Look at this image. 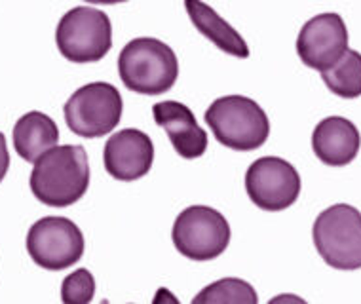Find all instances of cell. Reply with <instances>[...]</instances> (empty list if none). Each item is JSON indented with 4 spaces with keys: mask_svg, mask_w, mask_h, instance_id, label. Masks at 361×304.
<instances>
[{
    "mask_svg": "<svg viewBox=\"0 0 361 304\" xmlns=\"http://www.w3.org/2000/svg\"><path fill=\"white\" fill-rule=\"evenodd\" d=\"M118 75L130 92L160 95L169 92L179 76V61L168 44L152 37L133 38L118 56Z\"/></svg>",
    "mask_w": 361,
    "mask_h": 304,
    "instance_id": "cell-2",
    "label": "cell"
},
{
    "mask_svg": "<svg viewBox=\"0 0 361 304\" xmlns=\"http://www.w3.org/2000/svg\"><path fill=\"white\" fill-rule=\"evenodd\" d=\"M63 112L75 135L97 139L109 135L120 124L124 101L118 90L109 82H92L71 95Z\"/></svg>",
    "mask_w": 361,
    "mask_h": 304,
    "instance_id": "cell-7",
    "label": "cell"
},
{
    "mask_svg": "<svg viewBox=\"0 0 361 304\" xmlns=\"http://www.w3.org/2000/svg\"><path fill=\"white\" fill-rule=\"evenodd\" d=\"M361 135L354 122L343 116L324 118L312 133V149L325 166L344 168L360 152Z\"/></svg>",
    "mask_w": 361,
    "mask_h": 304,
    "instance_id": "cell-13",
    "label": "cell"
},
{
    "mask_svg": "<svg viewBox=\"0 0 361 304\" xmlns=\"http://www.w3.org/2000/svg\"><path fill=\"white\" fill-rule=\"evenodd\" d=\"M12 137L16 152L29 164H35L44 152L57 147L59 128L48 114L31 111L16 122Z\"/></svg>",
    "mask_w": 361,
    "mask_h": 304,
    "instance_id": "cell-15",
    "label": "cell"
},
{
    "mask_svg": "<svg viewBox=\"0 0 361 304\" xmlns=\"http://www.w3.org/2000/svg\"><path fill=\"white\" fill-rule=\"evenodd\" d=\"M95 279L87 268L71 272L61 284V300L67 304H87L94 300Z\"/></svg>",
    "mask_w": 361,
    "mask_h": 304,
    "instance_id": "cell-18",
    "label": "cell"
},
{
    "mask_svg": "<svg viewBox=\"0 0 361 304\" xmlns=\"http://www.w3.org/2000/svg\"><path fill=\"white\" fill-rule=\"evenodd\" d=\"M325 86L343 99H355L361 95V54L350 50L331 68L319 73Z\"/></svg>",
    "mask_w": 361,
    "mask_h": 304,
    "instance_id": "cell-16",
    "label": "cell"
},
{
    "mask_svg": "<svg viewBox=\"0 0 361 304\" xmlns=\"http://www.w3.org/2000/svg\"><path fill=\"white\" fill-rule=\"evenodd\" d=\"M103 162L112 179L137 181L149 174L154 164V143L145 131L135 128L116 131L106 141Z\"/></svg>",
    "mask_w": 361,
    "mask_h": 304,
    "instance_id": "cell-11",
    "label": "cell"
},
{
    "mask_svg": "<svg viewBox=\"0 0 361 304\" xmlns=\"http://www.w3.org/2000/svg\"><path fill=\"white\" fill-rule=\"evenodd\" d=\"M32 196L50 207H69L87 193L90 164L84 147L61 145L44 152L31 171Z\"/></svg>",
    "mask_w": 361,
    "mask_h": 304,
    "instance_id": "cell-1",
    "label": "cell"
},
{
    "mask_svg": "<svg viewBox=\"0 0 361 304\" xmlns=\"http://www.w3.org/2000/svg\"><path fill=\"white\" fill-rule=\"evenodd\" d=\"M312 238L319 257L331 268H361V213L354 205L335 204L319 213Z\"/></svg>",
    "mask_w": 361,
    "mask_h": 304,
    "instance_id": "cell-4",
    "label": "cell"
},
{
    "mask_svg": "<svg viewBox=\"0 0 361 304\" xmlns=\"http://www.w3.org/2000/svg\"><path fill=\"white\" fill-rule=\"evenodd\" d=\"M152 116L160 128L166 130L175 152L194 160L207 150V133L198 124L194 112L179 101H160L152 107Z\"/></svg>",
    "mask_w": 361,
    "mask_h": 304,
    "instance_id": "cell-12",
    "label": "cell"
},
{
    "mask_svg": "<svg viewBox=\"0 0 361 304\" xmlns=\"http://www.w3.org/2000/svg\"><path fill=\"white\" fill-rule=\"evenodd\" d=\"M185 8L200 35H204L209 42L215 44L219 50L240 59L250 57V46L242 35L231 23H226L209 4H206L204 0H185Z\"/></svg>",
    "mask_w": 361,
    "mask_h": 304,
    "instance_id": "cell-14",
    "label": "cell"
},
{
    "mask_svg": "<svg viewBox=\"0 0 361 304\" xmlns=\"http://www.w3.org/2000/svg\"><path fill=\"white\" fill-rule=\"evenodd\" d=\"M8 168H10V152H8L6 137L0 131V183L6 177Z\"/></svg>",
    "mask_w": 361,
    "mask_h": 304,
    "instance_id": "cell-19",
    "label": "cell"
},
{
    "mask_svg": "<svg viewBox=\"0 0 361 304\" xmlns=\"http://www.w3.org/2000/svg\"><path fill=\"white\" fill-rule=\"evenodd\" d=\"M56 44L71 63L101 61L112 48L111 19L97 8H73L57 23Z\"/></svg>",
    "mask_w": 361,
    "mask_h": 304,
    "instance_id": "cell-5",
    "label": "cell"
},
{
    "mask_svg": "<svg viewBox=\"0 0 361 304\" xmlns=\"http://www.w3.org/2000/svg\"><path fill=\"white\" fill-rule=\"evenodd\" d=\"M90 4H120V2H128V0H86Z\"/></svg>",
    "mask_w": 361,
    "mask_h": 304,
    "instance_id": "cell-20",
    "label": "cell"
},
{
    "mask_svg": "<svg viewBox=\"0 0 361 304\" xmlns=\"http://www.w3.org/2000/svg\"><path fill=\"white\" fill-rule=\"evenodd\" d=\"M348 51V29L338 13L308 19L297 38V54L306 67L324 73Z\"/></svg>",
    "mask_w": 361,
    "mask_h": 304,
    "instance_id": "cell-10",
    "label": "cell"
},
{
    "mask_svg": "<svg viewBox=\"0 0 361 304\" xmlns=\"http://www.w3.org/2000/svg\"><path fill=\"white\" fill-rule=\"evenodd\" d=\"M231 224L209 205H190L177 215L171 230L175 249L190 261H213L231 243Z\"/></svg>",
    "mask_w": 361,
    "mask_h": 304,
    "instance_id": "cell-6",
    "label": "cell"
},
{
    "mask_svg": "<svg viewBox=\"0 0 361 304\" xmlns=\"http://www.w3.org/2000/svg\"><path fill=\"white\" fill-rule=\"evenodd\" d=\"M27 253L44 270L59 272L84 255V234L71 219L42 217L27 232Z\"/></svg>",
    "mask_w": 361,
    "mask_h": 304,
    "instance_id": "cell-8",
    "label": "cell"
},
{
    "mask_svg": "<svg viewBox=\"0 0 361 304\" xmlns=\"http://www.w3.org/2000/svg\"><path fill=\"white\" fill-rule=\"evenodd\" d=\"M255 289L245 279L240 278H223L204 287L194 297V304H257Z\"/></svg>",
    "mask_w": 361,
    "mask_h": 304,
    "instance_id": "cell-17",
    "label": "cell"
},
{
    "mask_svg": "<svg viewBox=\"0 0 361 304\" xmlns=\"http://www.w3.org/2000/svg\"><path fill=\"white\" fill-rule=\"evenodd\" d=\"M245 193L262 212H283L300 194L297 168L278 156H262L245 171Z\"/></svg>",
    "mask_w": 361,
    "mask_h": 304,
    "instance_id": "cell-9",
    "label": "cell"
},
{
    "mask_svg": "<svg viewBox=\"0 0 361 304\" xmlns=\"http://www.w3.org/2000/svg\"><path fill=\"white\" fill-rule=\"evenodd\" d=\"M206 122L219 143L238 152L261 149L270 135L267 112L245 95H224L213 101Z\"/></svg>",
    "mask_w": 361,
    "mask_h": 304,
    "instance_id": "cell-3",
    "label": "cell"
}]
</instances>
